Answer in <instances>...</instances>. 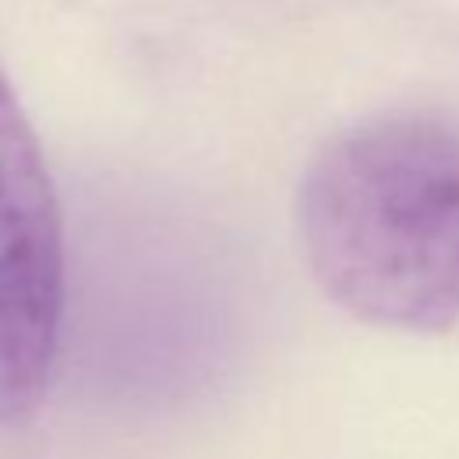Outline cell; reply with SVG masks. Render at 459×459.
<instances>
[{
  "instance_id": "2",
  "label": "cell",
  "mask_w": 459,
  "mask_h": 459,
  "mask_svg": "<svg viewBox=\"0 0 459 459\" xmlns=\"http://www.w3.org/2000/svg\"><path fill=\"white\" fill-rule=\"evenodd\" d=\"M65 312V222L39 140L0 65V427L47 394Z\"/></svg>"
},
{
  "instance_id": "1",
  "label": "cell",
  "mask_w": 459,
  "mask_h": 459,
  "mask_svg": "<svg viewBox=\"0 0 459 459\" xmlns=\"http://www.w3.org/2000/svg\"><path fill=\"white\" fill-rule=\"evenodd\" d=\"M319 290L362 323L441 333L459 319V118L387 111L333 136L298 186Z\"/></svg>"
}]
</instances>
